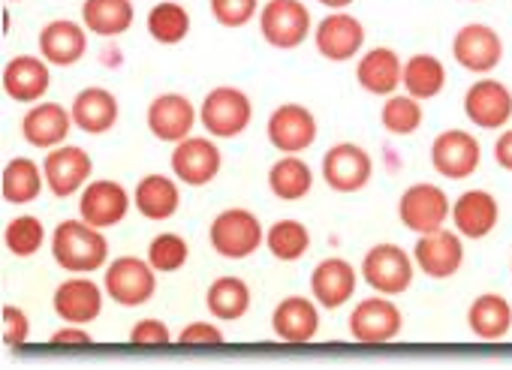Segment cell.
Returning a JSON list of instances; mask_svg holds the SVG:
<instances>
[{
  "mask_svg": "<svg viewBox=\"0 0 512 370\" xmlns=\"http://www.w3.org/2000/svg\"><path fill=\"white\" fill-rule=\"evenodd\" d=\"M52 256L64 271L88 274L106 265L109 241L97 226L85 220H64L52 232Z\"/></svg>",
  "mask_w": 512,
  "mask_h": 370,
  "instance_id": "1",
  "label": "cell"
},
{
  "mask_svg": "<svg viewBox=\"0 0 512 370\" xmlns=\"http://www.w3.org/2000/svg\"><path fill=\"white\" fill-rule=\"evenodd\" d=\"M208 241L223 259H247L263 247V223L244 208H226L214 217Z\"/></svg>",
  "mask_w": 512,
  "mask_h": 370,
  "instance_id": "2",
  "label": "cell"
},
{
  "mask_svg": "<svg viewBox=\"0 0 512 370\" xmlns=\"http://www.w3.org/2000/svg\"><path fill=\"white\" fill-rule=\"evenodd\" d=\"M250 118H253V106H250L247 94L238 88H229V85L208 91L202 100V109H199V121L214 139L241 136L250 124Z\"/></svg>",
  "mask_w": 512,
  "mask_h": 370,
  "instance_id": "3",
  "label": "cell"
},
{
  "mask_svg": "<svg viewBox=\"0 0 512 370\" xmlns=\"http://www.w3.org/2000/svg\"><path fill=\"white\" fill-rule=\"evenodd\" d=\"M413 259L398 244H377L362 259L365 283L380 295H401L413 283Z\"/></svg>",
  "mask_w": 512,
  "mask_h": 370,
  "instance_id": "4",
  "label": "cell"
},
{
  "mask_svg": "<svg viewBox=\"0 0 512 370\" xmlns=\"http://www.w3.org/2000/svg\"><path fill=\"white\" fill-rule=\"evenodd\" d=\"M106 295L121 307H139L145 304L157 289V271L148 259L139 256H121L106 268Z\"/></svg>",
  "mask_w": 512,
  "mask_h": 370,
  "instance_id": "5",
  "label": "cell"
},
{
  "mask_svg": "<svg viewBox=\"0 0 512 370\" xmlns=\"http://www.w3.org/2000/svg\"><path fill=\"white\" fill-rule=\"evenodd\" d=\"M260 31L275 49H299L311 34V13L302 0H269L260 16Z\"/></svg>",
  "mask_w": 512,
  "mask_h": 370,
  "instance_id": "6",
  "label": "cell"
},
{
  "mask_svg": "<svg viewBox=\"0 0 512 370\" xmlns=\"http://www.w3.org/2000/svg\"><path fill=\"white\" fill-rule=\"evenodd\" d=\"M398 217L410 232L428 235V232L443 229V223L452 217V205H449V196L440 187L413 184V187L404 190V196L398 202Z\"/></svg>",
  "mask_w": 512,
  "mask_h": 370,
  "instance_id": "7",
  "label": "cell"
},
{
  "mask_svg": "<svg viewBox=\"0 0 512 370\" xmlns=\"http://www.w3.org/2000/svg\"><path fill=\"white\" fill-rule=\"evenodd\" d=\"M43 172H46V187L52 190V196L70 199L88 187V178L94 172V160L85 148L58 145L46 154Z\"/></svg>",
  "mask_w": 512,
  "mask_h": 370,
  "instance_id": "8",
  "label": "cell"
},
{
  "mask_svg": "<svg viewBox=\"0 0 512 370\" xmlns=\"http://www.w3.org/2000/svg\"><path fill=\"white\" fill-rule=\"evenodd\" d=\"M479 163H482L479 142L467 130H446L431 145V166L437 175L449 181L470 178L479 169Z\"/></svg>",
  "mask_w": 512,
  "mask_h": 370,
  "instance_id": "9",
  "label": "cell"
},
{
  "mask_svg": "<svg viewBox=\"0 0 512 370\" xmlns=\"http://www.w3.org/2000/svg\"><path fill=\"white\" fill-rule=\"evenodd\" d=\"M401 322V310L389 298H365L350 313V334L365 346H380L401 334Z\"/></svg>",
  "mask_w": 512,
  "mask_h": 370,
  "instance_id": "10",
  "label": "cell"
},
{
  "mask_svg": "<svg viewBox=\"0 0 512 370\" xmlns=\"http://www.w3.org/2000/svg\"><path fill=\"white\" fill-rule=\"evenodd\" d=\"M464 115L482 130H503L512 118V94L503 82L479 79L464 94Z\"/></svg>",
  "mask_w": 512,
  "mask_h": 370,
  "instance_id": "11",
  "label": "cell"
},
{
  "mask_svg": "<svg viewBox=\"0 0 512 370\" xmlns=\"http://www.w3.org/2000/svg\"><path fill=\"white\" fill-rule=\"evenodd\" d=\"M374 163L368 151H362L353 142H341L326 151L323 157V178L335 193H356L371 181Z\"/></svg>",
  "mask_w": 512,
  "mask_h": 370,
  "instance_id": "12",
  "label": "cell"
},
{
  "mask_svg": "<svg viewBox=\"0 0 512 370\" xmlns=\"http://www.w3.org/2000/svg\"><path fill=\"white\" fill-rule=\"evenodd\" d=\"M413 262L431 280H446V277L458 274V268L464 262V244L449 229L419 235V241L413 247Z\"/></svg>",
  "mask_w": 512,
  "mask_h": 370,
  "instance_id": "13",
  "label": "cell"
},
{
  "mask_svg": "<svg viewBox=\"0 0 512 370\" xmlns=\"http://www.w3.org/2000/svg\"><path fill=\"white\" fill-rule=\"evenodd\" d=\"M220 163H223L220 148L211 139L187 136L172 151V172L178 175V181H184L190 187L211 184L220 172Z\"/></svg>",
  "mask_w": 512,
  "mask_h": 370,
  "instance_id": "14",
  "label": "cell"
},
{
  "mask_svg": "<svg viewBox=\"0 0 512 370\" xmlns=\"http://www.w3.org/2000/svg\"><path fill=\"white\" fill-rule=\"evenodd\" d=\"M452 55L467 73H491L503 58V40L488 25H464L452 40Z\"/></svg>",
  "mask_w": 512,
  "mask_h": 370,
  "instance_id": "15",
  "label": "cell"
},
{
  "mask_svg": "<svg viewBox=\"0 0 512 370\" xmlns=\"http://www.w3.org/2000/svg\"><path fill=\"white\" fill-rule=\"evenodd\" d=\"M266 133H269V142L278 151L299 154V151L314 145V139H317V118L305 106H299V103H284V106H278L272 112Z\"/></svg>",
  "mask_w": 512,
  "mask_h": 370,
  "instance_id": "16",
  "label": "cell"
},
{
  "mask_svg": "<svg viewBox=\"0 0 512 370\" xmlns=\"http://www.w3.org/2000/svg\"><path fill=\"white\" fill-rule=\"evenodd\" d=\"M130 211V196L118 181H91L79 196V214L97 229L118 226Z\"/></svg>",
  "mask_w": 512,
  "mask_h": 370,
  "instance_id": "17",
  "label": "cell"
},
{
  "mask_svg": "<svg viewBox=\"0 0 512 370\" xmlns=\"http://www.w3.org/2000/svg\"><path fill=\"white\" fill-rule=\"evenodd\" d=\"M314 43L326 61H350L353 55H359L365 43V28L350 13H332L317 25Z\"/></svg>",
  "mask_w": 512,
  "mask_h": 370,
  "instance_id": "18",
  "label": "cell"
},
{
  "mask_svg": "<svg viewBox=\"0 0 512 370\" xmlns=\"http://www.w3.org/2000/svg\"><path fill=\"white\" fill-rule=\"evenodd\" d=\"M52 304L67 325H88L103 310V292L91 277H70L55 289Z\"/></svg>",
  "mask_w": 512,
  "mask_h": 370,
  "instance_id": "19",
  "label": "cell"
},
{
  "mask_svg": "<svg viewBox=\"0 0 512 370\" xmlns=\"http://www.w3.org/2000/svg\"><path fill=\"white\" fill-rule=\"evenodd\" d=\"M196 127V109L181 94H163L148 106V130L160 142H181Z\"/></svg>",
  "mask_w": 512,
  "mask_h": 370,
  "instance_id": "20",
  "label": "cell"
},
{
  "mask_svg": "<svg viewBox=\"0 0 512 370\" xmlns=\"http://www.w3.org/2000/svg\"><path fill=\"white\" fill-rule=\"evenodd\" d=\"M70 127H76L73 115L64 106H58V103H37L22 118L25 142L34 145V148H43V151H52V148L64 145L67 136H70Z\"/></svg>",
  "mask_w": 512,
  "mask_h": 370,
  "instance_id": "21",
  "label": "cell"
},
{
  "mask_svg": "<svg viewBox=\"0 0 512 370\" xmlns=\"http://www.w3.org/2000/svg\"><path fill=\"white\" fill-rule=\"evenodd\" d=\"M500 220V205L485 190H467L452 205V223L461 238H485Z\"/></svg>",
  "mask_w": 512,
  "mask_h": 370,
  "instance_id": "22",
  "label": "cell"
},
{
  "mask_svg": "<svg viewBox=\"0 0 512 370\" xmlns=\"http://www.w3.org/2000/svg\"><path fill=\"white\" fill-rule=\"evenodd\" d=\"M49 61L46 58H31L19 55L4 67V91L16 103H37L46 97L52 76H49Z\"/></svg>",
  "mask_w": 512,
  "mask_h": 370,
  "instance_id": "23",
  "label": "cell"
},
{
  "mask_svg": "<svg viewBox=\"0 0 512 370\" xmlns=\"http://www.w3.org/2000/svg\"><path fill=\"white\" fill-rule=\"evenodd\" d=\"M272 328H275V334L284 343L302 346V343H311L317 337V331H320V313H317V307L308 298L290 295V298H284L275 307Z\"/></svg>",
  "mask_w": 512,
  "mask_h": 370,
  "instance_id": "24",
  "label": "cell"
},
{
  "mask_svg": "<svg viewBox=\"0 0 512 370\" xmlns=\"http://www.w3.org/2000/svg\"><path fill=\"white\" fill-rule=\"evenodd\" d=\"M88 28H79L76 22L70 19H58V22H49L43 31H40V55L55 64V67H70V64H79L85 49H88Z\"/></svg>",
  "mask_w": 512,
  "mask_h": 370,
  "instance_id": "25",
  "label": "cell"
},
{
  "mask_svg": "<svg viewBox=\"0 0 512 370\" xmlns=\"http://www.w3.org/2000/svg\"><path fill=\"white\" fill-rule=\"evenodd\" d=\"M311 292L329 310L344 307L356 292V268L347 259H323L311 274Z\"/></svg>",
  "mask_w": 512,
  "mask_h": 370,
  "instance_id": "26",
  "label": "cell"
},
{
  "mask_svg": "<svg viewBox=\"0 0 512 370\" xmlns=\"http://www.w3.org/2000/svg\"><path fill=\"white\" fill-rule=\"evenodd\" d=\"M70 115H73V124L82 133L100 136V133H109L118 124V100L106 88H85L82 94H76Z\"/></svg>",
  "mask_w": 512,
  "mask_h": 370,
  "instance_id": "27",
  "label": "cell"
},
{
  "mask_svg": "<svg viewBox=\"0 0 512 370\" xmlns=\"http://www.w3.org/2000/svg\"><path fill=\"white\" fill-rule=\"evenodd\" d=\"M356 79H359V88H365L368 94L392 97L404 79V64L392 49H371L368 55H362L356 67Z\"/></svg>",
  "mask_w": 512,
  "mask_h": 370,
  "instance_id": "28",
  "label": "cell"
},
{
  "mask_svg": "<svg viewBox=\"0 0 512 370\" xmlns=\"http://www.w3.org/2000/svg\"><path fill=\"white\" fill-rule=\"evenodd\" d=\"M43 181H46L43 166H37L31 157H16L4 166V175H0V193H4V199L10 205H28L34 199H40Z\"/></svg>",
  "mask_w": 512,
  "mask_h": 370,
  "instance_id": "29",
  "label": "cell"
},
{
  "mask_svg": "<svg viewBox=\"0 0 512 370\" xmlns=\"http://www.w3.org/2000/svg\"><path fill=\"white\" fill-rule=\"evenodd\" d=\"M133 202H136L142 217H148V220H169L178 211V205H181V193H178V184L172 178H166V175H145L136 184Z\"/></svg>",
  "mask_w": 512,
  "mask_h": 370,
  "instance_id": "30",
  "label": "cell"
},
{
  "mask_svg": "<svg viewBox=\"0 0 512 370\" xmlns=\"http://www.w3.org/2000/svg\"><path fill=\"white\" fill-rule=\"evenodd\" d=\"M467 325L479 340H500L512 328V307L503 295L485 292L470 304Z\"/></svg>",
  "mask_w": 512,
  "mask_h": 370,
  "instance_id": "31",
  "label": "cell"
},
{
  "mask_svg": "<svg viewBox=\"0 0 512 370\" xmlns=\"http://www.w3.org/2000/svg\"><path fill=\"white\" fill-rule=\"evenodd\" d=\"M82 22L97 37H121L133 25L130 0H85Z\"/></svg>",
  "mask_w": 512,
  "mask_h": 370,
  "instance_id": "32",
  "label": "cell"
},
{
  "mask_svg": "<svg viewBox=\"0 0 512 370\" xmlns=\"http://www.w3.org/2000/svg\"><path fill=\"white\" fill-rule=\"evenodd\" d=\"M314 187V172L311 166L296 157V154H284L272 169H269V190L284 199V202H299L311 193Z\"/></svg>",
  "mask_w": 512,
  "mask_h": 370,
  "instance_id": "33",
  "label": "cell"
},
{
  "mask_svg": "<svg viewBox=\"0 0 512 370\" xmlns=\"http://www.w3.org/2000/svg\"><path fill=\"white\" fill-rule=\"evenodd\" d=\"M208 313L214 319H241L250 310V289L241 277H217L205 292Z\"/></svg>",
  "mask_w": 512,
  "mask_h": 370,
  "instance_id": "34",
  "label": "cell"
},
{
  "mask_svg": "<svg viewBox=\"0 0 512 370\" xmlns=\"http://www.w3.org/2000/svg\"><path fill=\"white\" fill-rule=\"evenodd\" d=\"M401 85L416 100H434L443 91V85H446V67L434 55H413L404 64Z\"/></svg>",
  "mask_w": 512,
  "mask_h": 370,
  "instance_id": "35",
  "label": "cell"
},
{
  "mask_svg": "<svg viewBox=\"0 0 512 370\" xmlns=\"http://www.w3.org/2000/svg\"><path fill=\"white\" fill-rule=\"evenodd\" d=\"M266 247L275 259L281 262H296L308 253L311 247V232L299 220H278L266 232Z\"/></svg>",
  "mask_w": 512,
  "mask_h": 370,
  "instance_id": "36",
  "label": "cell"
},
{
  "mask_svg": "<svg viewBox=\"0 0 512 370\" xmlns=\"http://www.w3.org/2000/svg\"><path fill=\"white\" fill-rule=\"evenodd\" d=\"M148 34L163 46H178L190 34V13L181 4H157L148 13Z\"/></svg>",
  "mask_w": 512,
  "mask_h": 370,
  "instance_id": "37",
  "label": "cell"
},
{
  "mask_svg": "<svg viewBox=\"0 0 512 370\" xmlns=\"http://www.w3.org/2000/svg\"><path fill=\"white\" fill-rule=\"evenodd\" d=\"M43 241H46V229H43L40 217H34V214H22V217L10 220L7 229H4V244H7V250H10L13 256H22V259L40 253Z\"/></svg>",
  "mask_w": 512,
  "mask_h": 370,
  "instance_id": "38",
  "label": "cell"
},
{
  "mask_svg": "<svg viewBox=\"0 0 512 370\" xmlns=\"http://www.w3.org/2000/svg\"><path fill=\"white\" fill-rule=\"evenodd\" d=\"M380 121L383 127L392 133V136H410L422 127V106L416 97L404 94V97H389L383 103V112H380Z\"/></svg>",
  "mask_w": 512,
  "mask_h": 370,
  "instance_id": "39",
  "label": "cell"
},
{
  "mask_svg": "<svg viewBox=\"0 0 512 370\" xmlns=\"http://www.w3.org/2000/svg\"><path fill=\"white\" fill-rule=\"evenodd\" d=\"M190 259V247L181 235L175 232H163L148 244V262L154 265V271L160 274H172L181 271Z\"/></svg>",
  "mask_w": 512,
  "mask_h": 370,
  "instance_id": "40",
  "label": "cell"
},
{
  "mask_svg": "<svg viewBox=\"0 0 512 370\" xmlns=\"http://www.w3.org/2000/svg\"><path fill=\"white\" fill-rule=\"evenodd\" d=\"M256 10H260V0H211V16L223 28H244Z\"/></svg>",
  "mask_w": 512,
  "mask_h": 370,
  "instance_id": "41",
  "label": "cell"
},
{
  "mask_svg": "<svg viewBox=\"0 0 512 370\" xmlns=\"http://www.w3.org/2000/svg\"><path fill=\"white\" fill-rule=\"evenodd\" d=\"M0 316H4V319H0V325H4V343L10 349H22L28 343V337H31V319H28V313L19 310V307H13V304H7Z\"/></svg>",
  "mask_w": 512,
  "mask_h": 370,
  "instance_id": "42",
  "label": "cell"
},
{
  "mask_svg": "<svg viewBox=\"0 0 512 370\" xmlns=\"http://www.w3.org/2000/svg\"><path fill=\"white\" fill-rule=\"evenodd\" d=\"M130 343L136 349H160V346H169L172 337H169V328L160 319H142V322L133 325Z\"/></svg>",
  "mask_w": 512,
  "mask_h": 370,
  "instance_id": "43",
  "label": "cell"
},
{
  "mask_svg": "<svg viewBox=\"0 0 512 370\" xmlns=\"http://www.w3.org/2000/svg\"><path fill=\"white\" fill-rule=\"evenodd\" d=\"M223 343H226L223 331H220V328H214V325H208V322H193V325H187V328L178 334V346H184V349L223 346Z\"/></svg>",
  "mask_w": 512,
  "mask_h": 370,
  "instance_id": "44",
  "label": "cell"
},
{
  "mask_svg": "<svg viewBox=\"0 0 512 370\" xmlns=\"http://www.w3.org/2000/svg\"><path fill=\"white\" fill-rule=\"evenodd\" d=\"M91 343H94L91 334L85 328H79V325H67V328L55 331L52 340H49L52 349H88Z\"/></svg>",
  "mask_w": 512,
  "mask_h": 370,
  "instance_id": "45",
  "label": "cell"
},
{
  "mask_svg": "<svg viewBox=\"0 0 512 370\" xmlns=\"http://www.w3.org/2000/svg\"><path fill=\"white\" fill-rule=\"evenodd\" d=\"M494 160L500 169L512 172V130H503L494 142Z\"/></svg>",
  "mask_w": 512,
  "mask_h": 370,
  "instance_id": "46",
  "label": "cell"
},
{
  "mask_svg": "<svg viewBox=\"0 0 512 370\" xmlns=\"http://www.w3.org/2000/svg\"><path fill=\"white\" fill-rule=\"evenodd\" d=\"M323 7H332V10H344V7H350L353 0H320Z\"/></svg>",
  "mask_w": 512,
  "mask_h": 370,
  "instance_id": "47",
  "label": "cell"
},
{
  "mask_svg": "<svg viewBox=\"0 0 512 370\" xmlns=\"http://www.w3.org/2000/svg\"><path fill=\"white\" fill-rule=\"evenodd\" d=\"M473 4H479V0H473Z\"/></svg>",
  "mask_w": 512,
  "mask_h": 370,
  "instance_id": "48",
  "label": "cell"
}]
</instances>
